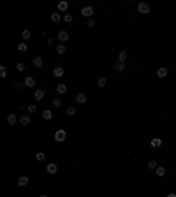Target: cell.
Here are the masks:
<instances>
[{
  "instance_id": "obj_1",
  "label": "cell",
  "mask_w": 176,
  "mask_h": 197,
  "mask_svg": "<svg viewBox=\"0 0 176 197\" xmlns=\"http://www.w3.org/2000/svg\"><path fill=\"white\" fill-rule=\"evenodd\" d=\"M137 12L139 14H150L152 12V5L148 2H139L137 4Z\"/></svg>"
},
{
  "instance_id": "obj_2",
  "label": "cell",
  "mask_w": 176,
  "mask_h": 197,
  "mask_svg": "<svg viewBox=\"0 0 176 197\" xmlns=\"http://www.w3.org/2000/svg\"><path fill=\"white\" fill-rule=\"evenodd\" d=\"M65 139H67V132H65L64 129H60V130L55 132V141H56V143H64Z\"/></svg>"
},
{
  "instance_id": "obj_3",
  "label": "cell",
  "mask_w": 176,
  "mask_h": 197,
  "mask_svg": "<svg viewBox=\"0 0 176 197\" xmlns=\"http://www.w3.org/2000/svg\"><path fill=\"white\" fill-rule=\"evenodd\" d=\"M81 16H85V18L90 20V18L93 16V7H92V5H85V7L81 9Z\"/></svg>"
},
{
  "instance_id": "obj_4",
  "label": "cell",
  "mask_w": 176,
  "mask_h": 197,
  "mask_svg": "<svg viewBox=\"0 0 176 197\" xmlns=\"http://www.w3.org/2000/svg\"><path fill=\"white\" fill-rule=\"evenodd\" d=\"M167 74H169V70H167L166 67H158V69H157V78L164 79V78H167Z\"/></svg>"
},
{
  "instance_id": "obj_5",
  "label": "cell",
  "mask_w": 176,
  "mask_h": 197,
  "mask_svg": "<svg viewBox=\"0 0 176 197\" xmlns=\"http://www.w3.org/2000/svg\"><path fill=\"white\" fill-rule=\"evenodd\" d=\"M64 72H65V70H64V67H60V65H56V67L53 69V76H55V78H62Z\"/></svg>"
},
{
  "instance_id": "obj_6",
  "label": "cell",
  "mask_w": 176,
  "mask_h": 197,
  "mask_svg": "<svg viewBox=\"0 0 176 197\" xmlns=\"http://www.w3.org/2000/svg\"><path fill=\"white\" fill-rule=\"evenodd\" d=\"M56 171H58L56 164H53V162H51V164H48V165H46V173H48V174H56Z\"/></svg>"
},
{
  "instance_id": "obj_7",
  "label": "cell",
  "mask_w": 176,
  "mask_h": 197,
  "mask_svg": "<svg viewBox=\"0 0 176 197\" xmlns=\"http://www.w3.org/2000/svg\"><path fill=\"white\" fill-rule=\"evenodd\" d=\"M150 146L152 148H160V146H162V139H160V137H153L150 141Z\"/></svg>"
},
{
  "instance_id": "obj_8",
  "label": "cell",
  "mask_w": 176,
  "mask_h": 197,
  "mask_svg": "<svg viewBox=\"0 0 176 197\" xmlns=\"http://www.w3.org/2000/svg\"><path fill=\"white\" fill-rule=\"evenodd\" d=\"M58 40H60V42H67L69 40V32L60 30V32H58Z\"/></svg>"
},
{
  "instance_id": "obj_9",
  "label": "cell",
  "mask_w": 176,
  "mask_h": 197,
  "mask_svg": "<svg viewBox=\"0 0 176 197\" xmlns=\"http://www.w3.org/2000/svg\"><path fill=\"white\" fill-rule=\"evenodd\" d=\"M25 86H26V88H34V86H35V79H34L32 76L25 78Z\"/></svg>"
},
{
  "instance_id": "obj_10",
  "label": "cell",
  "mask_w": 176,
  "mask_h": 197,
  "mask_svg": "<svg viewBox=\"0 0 176 197\" xmlns=\"http://www.w3.org/2000/svg\"><path fill=\"white\" fill-rule=\"evenodd\" d=\"M28 181H30V179H28V176H20V178H18V187H26Z\"/></svg>"
},
{
  "instance_id": "obj_11",
  "label": "cell",
  "mask_w": 176,
  "mask_h": 197,
  "mask_svg": "<svg viewBox=\"0 0 176 197\" xmlns=\"http://www.w3.org/2000/svg\"><path fill=\"white\" fill-rule=\"evenodd\" d=\"M76 102H78V104H85V102H86V95H85L83 92H79V93L76 95Z\"/></svg>"
},
{
  "instance_id": "obj_12",
  "label": "cell",
  "mask_w": 176,
  "mask_h": 197,
  "mask_svg": "<svg viewBox=\"0 0 176 197\" xmlns=\"http://www.w3.org/2000/svg\"><path fill=\"white\" fill-rule=\"evenodd\" d=\"M32 63L37 67V69H41L42 65H44V62H42V58H41V56H34V60H32Z\"/></svg>"
},
{
  "instance_id": "obj_13",
  "label": "cell",
  "mask_w": 176,
  "mask_h": 197,
  "mask_svg": "<svg viewBox=\"0 0 176 197\" xmlns=\"http://www.w3.org/2000/svg\"><path fill=\"white\" fill-rule=\"evenodd\" d=\"M34 95H35V101H42V98H44V95H46V92L39 88V90H35V93H34Z\"/></svg>"
},
{
  "instance_id": "obj_14",
  "label": "cell",
  "mask_w": 176,
  "mask_h": 197,
  "mask_svg": "<svg viewBox=\"0 0 176 197\" xmlns=\"http://www.w3.org/2000/svg\"><path fill=\"white\" fill-rule=\"evenodd\" d=\"M42 118H44V120H53V111H51V109L42 111Z\"/></svg>"
},
{
  "instance_id": "obj_15",
  "label": "cell",
  "mask_w": 176,
  "mask_h": 197,
  "mask_svg": "<svg viewBox=\"0 0 176 197\" xmlns=\"http://www.w3.org/2000/svg\"><path fill=\"white\" fill-rule=\"evenodd\" d=\"M155 173H157V176H158V178H162V176H166V167H162V165H158V167L155 169Z\"/></svg>"
},
{
  "instance_id": "obj_16",
  "label": "cell",
  "mask_w": 176,
  "mask_h": 197,
  "mask_svg": "<svg viewBox=\"0 0 176 197\" xmlns=\"http://www.w3.org/2000/svg\"><path fill=\"white\" fill-rule=\"evenodd\" d=\"M69 9V2H65V0H62V2H58V11H67Z\"/></svg>"
},
{
  "instance_id": "obj_17",
  "label": "cell",
  "mask_w": 176,
  "mask_h": 197,
  "mask_svg": "<svg viewBox=\"0 0 176 197\" xmlns=\"http://www.w3.org/2000/svg\"><path fill=\"white\" fill-rule=\"evenodd\" d=\"M114 70H116V72H123V70H125V63L116 62V63H114Z\"/></svg>"
},
{
  "instance_id": "obj_18",
  "label": "cell",
  "mask_w": 176,
  "mask_h": 197,
  "mask_svg": "<svg viewBox=\"0 0 176 197\" xmlns=\"http://www.w3.org/2000/svg\"><path fill=\"white\" fill-rule=\"evenodd\" d=\"M16 121H18L16 115H14V113H11V115L7 116V123H9V125H14V123H16Z\"/></svg>"
},
{
  "instance_id": "obj_19",
  "label": "cell",
  "mask_w": 176,
  "mask_h": 197,
  "mask_svg": "<svg viewBox=\"0 0 176 197\" xmlns=\"http://www.w3.org/2000/svg\"><path fill=\"white\" fill-rule=\"evenodd\" d=\"M106 84H108V79L106 78H99V81H97V86L99 88H106Z\"/></svg>"
},
{
  "instance_id": "obj_20",
  "label": "cell",
  "mask_w": 176,
  "mask_h": 197,
  "mask_svg": "<svg viewBox=\"0 0 176 197\" xmlns=\"http://www.w3.org/2000/svg\"><path fill=\"white\" fill-rule=\"evenodd\" d=\"M20 123H21L23 127H26V125H30V116H25V115H23V116L20 118Z\"/></svg>"
},
{
  "instance_id": "obj_21",
  "label": "cell",
  "mask_w": 176,
  "mask_h": 197,
  "mask_svg": "<svg viewBox=\"0 0 176 197\" xmlns=\"http://www.w3.org/2000/svg\"><path fill=\"white\" fill-rule=\"evenodd\" d=\"M56 92L60 93V95L67 93V84H58V86H56Z\"/></svg>"
},
{
  "instance_id": "obj_22",
  "label": "cell",
  "mask_w": 176,
  "mask_h": 197,
  "mask_svg": "<svg viewBox=\"0 0 176 197\" xmlns=\"http://www.w3.org/2000/svg\"><path fill=\"white\" fill-rule=\"evenodd\" d=\"M18 51L26 53V51H28V44H26V42H20V44H18Z\"/></svg>"
},
{
  "instance_id": "obj_23",
  "label": "cell",
  "mask_w": 176,
  "mask_h": 197,
  "mask_svg": "<svg viewBox=\"0 0 176 197\" xmlns=\"http://www.w3.org/2000/svg\"><path fill=\"white\" fill-rule=\"evenodd\" d=\"M125 60H127V51L123 49V51H120V55H118V62L125 63Z\"/></svg>"
},
{
  "instance_id": "obj_24",
  "label": "cell",
  "mask_w": 176,
  "mask_h": 197,
  "mask_svg": "<svg viewBox=\"0 0 176 197\" xmlns=\"http://www.w3.org/2000/svg\"><path fill=\"white\" fill-rule=\"evenodd\" d=\"M62 20V16H60V12H53L51 14V21L53 23H58V21H60Z\"/></svg>"
},
{
  "instance_id": "obj_25",
  "label": "cell",
  "mask_w": 176,
  "mask_h": 197,
  "mask_svg": "<svg viewBox=\"0 0 176 197\" xmlns=\"http://www.w3.org/2000/svg\"><path fill=\"white\" fill-rule=\"evenodd\" d=\"M30 30H28V28H25V30L21 32V37H23V40H28V39H30Z\"/></svg>"
},
{
  "instance_id": "obj_26",
  "label": "cell",
  "mask_w": 176,
  "mask_h": 197,
  "mask_svg": "<svg viewBox=\"0 0 176 197\" xmlns=\"http://www.w3.org/2000/svg\"><path fill=\"white\" fill-rule=\"evenodd\" d=\"M65 51H67L65 44H58V46H56V53H58V55H64Z\"/></svg>"
},
{
  "instance_id": "obj_27",
  "label": "cell",
  "mask_w": 176,
  "mask_h": 197,
  "mask_svg": "<svg viewBox=\"0 0 176 197\" xmlns=\"http://www.w3.org/2000/svg\"><path fill=\"white\" fill-rule=\"evenodd\" d=\"M51 104H53V107H55V109L62 107V101H60V98H53V101H51Z\"/></svg>"
},
{
  "instance_id": "obj_28",
  "label": "cell",
  "mask_w": 176,
  "mask_h": 197,
  "mask_svg": "<svg viewBox=\"0 0 176 197\" xmlns=\"http://www.w3.org/2000/svg\"><path fill=\"white\" fill-rule=\"evenodd\" d=\"M44 159H46V155H44L42 151H39V153H35V160H37V162H42Z\"/></svg>"
},
{
  "instance_id": "obj_29",
  "label": "cell",
  "mask_w": 176,
  "mask_h": 197,
  "mask_svg": "<svg viewBox=\"0 0 176 197\" xmlns=\"http://www.w3.org/2000/svg\"><path fill=\"white\" fill-rule=\"evenodd\" d=\"M64 21H65V23H72V21H74L72 14H64Z\"/></svg>"
},
{
  "instance_id": "obj_30",
  "label": "cell",
  "mask_w": 176,
  "mask_h": 197,
  "mask_svg": "<svg viewBox=\"0 0 176 197\" xmlns=\"http://www.w3.org/2000/svg\"><path fill=\"white\" fill-rule=\"evenodd\" d=\"M157 167H158V164H157V160H153V159H152V160L148 162V169H157Z\"/></svg>"
},
{
  "instance_id": "obj_31",
  "label": "cell",
  "mask_w": 176,
  "mask_h": 197,
  "mask_svg": "<svg viewBox=\"0 0 176 197\" xmlns=\"http://www.w3.org/2000/svg\"><path fill=\"white\" fill-rule=\"evenodd\" d=\"M0 76H2V78L7 76V69H5V65H0Z\"/></svg>"
},
{
  "instance_id": "obj_32",
  "label": "cell",
  "mask_w": 176,
  "mask_h": 197,
  "mask_svg": "<svg viewBox=\"0 0 176 197\" xmlns=\"http://www.w3.org/2000/svg\"><path fill=\"white\" fill-rule=\"evenodd\" d=\"M76 115V109L74 107H67V116H74Z\"/></svg>"
},
{
  "instance_id": "obj_33",
  "label": "cell",
  "mask_w": 176,
  "mask_h": 197,
  "mask_svg": "<svg viewBox=\"0 0 176 197\" xmlns=\"http://www.w3.org/2000/svg\"><path fill=\"white\" fill-rule=\"evenodd\" d=\"M26 111H28V113H35V111H37V107H35L34 104H30V106H26Z\"/></svg>"
},
{
  "instance_id": "obj_34",
  "label": "cell",
  "mask_w": 176,
  "mask_h": 197,
  "mask_svg": "<svg viewBox=\"0 0 176 197\" xmlns=\"http://www.w3.org/2000/svg\"><path fill=\"white\" fill-rule=\"evenodd\" d=\"M23 84H25V83H20V81H16V83H14V88H16V90H21V88H23Z\"/></svg>"
},
{
  "instance_id": "obj_35",
  "label": "cell",
  "mask_w": 176,
  "mask_h": 197,
  "mask_svg": "<svg viewBox=\"0 0 176 197\" xmlns=\"http://www.w3.org/2000/svg\"><path fill=\"white\" fill-rule=\"evenodd\" d=\"M16 69L20 70V72H23V70H25V63H21V62H20V63L16 65Z\"/></svg>"
},
{
  "instance_id": "obj_36",
  "label": "cell",
  "mask_w": 176,
  "mask_h": 197,
  "mask_svg": "<svg viewBox=\"0 0 176 197\" xmlns=\"http://www.w3.org/2000/svg\"><path fill=\"white\" fill-rule=\"evenodd\" d=\"M93 25H95V21H93V20H88V21H86V26H90V28H92Z\"/></svg>"
},
{
  "instance_id": "obj_37",
  "label": "cell",
  "mask_w": 176,
  "mask_h": 197,
  "mask_svg": "<svg viewBox=\"0 0 176 197\" xmlns=\"http://www.w3.org/2000/svg\"><path fill=\"white\" fill-rule=\"evenodd\" d=\"M166 197H176V194H167Z\"/></svg>"
},
{
  "instance_id": "obj_38",
  "label": "cell",
  "mask_w": 176,
  "mask_h": 197,
  "mask_svg": "<svg viewBox=\"0 0 176 197\" xmlns=\"http://www.w3.org/2000/svg\"><path fill=\"white\" fill-rule=\"evenodd\" d=\"M39 197H48V195H46V194H42V195H39Z\"/></svg>"
}]
</instances>
